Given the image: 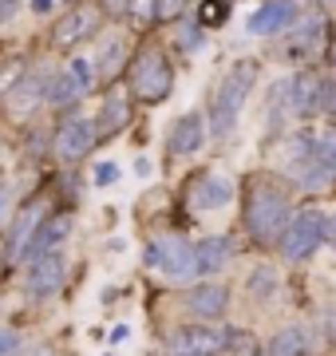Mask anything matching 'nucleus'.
Returning a JSON list of instances; mask_svg holds the SVG:
<instances>
[{"label":"nucleus","instance_id":"obj_1","mask_svg":"<svg viewBox=\"0 0 336 356\" xmlns=\"http://www.w3.org/2000/svg\"><path fill=\"white\" fill-rule=\"evenodd\" d=\"M253 83H258V64L253 60H237V64L221 76L218 91H214V135H233L237 119H242V107L253 95Z\"/></svg>","mask_w":336,"mask_h":356},{"label":"nucleus","instance_id":"obj_2","mask_svg":"<svg viewBox=\"0 0 336 356\" xmlns=\"http://www.w3.org/2000/svg\"><path fill=\"white\" fill-rule=\"evenodd\" d=\"M289 194L277 191L273 182H258L246 198V229L258 242H281L285 226H289Z\"/></svg>","mask_w":336,"mask_h":356},{"label":"nucleus","instance_id":"obj_3","mask_svg":"<svg viewBox=\"0 0 336 356\" xmlns=\"http://www.w3.org/2000/svg\"><path fill=\"white\" fill-rule=\"evenodd\" d=\"M174 88V67L158 48L139 51V60L131 64V91L139 95L142 103H162Z\"/></svg>","mask_w":336,"mask_h":356},{"label":"nucleus","instance_id":"obj_4","mask_svg":"<svg viewBox=\"0 0 336 356\" xmlns=\"http://www.w3.org/2000/svg\"><path fill=\"white\" fill-rule=\"evenodd\" d=\"M321 242H328V218L321 210H301L289 218V226L281 234V254L289 261H305L321 250Z\"/></svg>","mask_w":336,"mask_h":356},{"label":"nucleus","instance_id":"obj_5","mask_svg":"<svg viewBox=\"0 0 336 356\" xmlns=\"http://www.w3.org/2000/svg\"><path fill=\"white\" fill-rule=\"evenodd\" d=\"M146 261L167 281H190L194 277V245L178 234H162L146 245Z\"/></svg>","mask_w":336,"mask_h":356},{"label":"nucleus","instance_id":"obj_6","mask_svg":"<svg viewBox=\"0 0 336 356\" xmlns=\"http://www.w3.org/2000/svg\"><path fill=\"white\" fill-rule=\"evenodd\" d=\"M285 170H289V178H293L297 186H305V191H321V186L333 182V175H328L321 166V159H317L312 135H293V139H289V147H285Z\"/></svg>","mask_w":336,"mask_h":356},{"label":"nucleus","instance_id":"obj_7","mask_svg":"<svg viewBox=\"0 0 336 356\" xmlns=\"http://www.w3.org/2000/svg\"><path fill=\"white\" fill-rule=\"evenodd\" d=\"M328 88H333V79H321L317 72H301V76L285 79L281 95L289 103V111L309 119L317 111H328Z\"/></svg>","mask_w":336,"mask_h":356},{"label":"nucleus","instance_id":"obj_8","mask_svg":"<svg viewBox=\"0 0 336 356\" xmlns=\"http://www.w3.org/2000/svg\"><path fill=\"white\" fill-rule=\"evenodd\" d=\"M328 44V20L324 16H301L289 24V40H285V56H293V60H305V56H317L324 51Z\"/></svg>","mask_w":336,"mask_h":356},{"label":"nucleus","instance_id":"obj_9","mask_svg":"<svg viewBox=\"0 0 336 356\" xmlns=\"http://www.w3.org/2000/svg\"><path fill=\"white\" fill-rule=\"evenodd\" d=\"M67 277V261L64 254L56 250V254H44V257H32V266H28V277H24V289L32 297H52Z\"/></svg>","mask_w":336,"mask_h":356},{"label":"nucleus","instance_id":"obj_10","mask_svg":"<svg viewBox=\"0 0 336 356\" xmlns=\"http://www.w3.org/2000/svg\"><path fill=\"white\" fill-rule=\"evenodd\" d=\"M52 147L64 163H79V159H87L91 147H95V127H91L87 119H64L60 131H56Z\"/></svg>","mask_w":336,"mask_h":356},{"label":"nucleus","instance_id":"obj_11","mask_svg":"<svg viewBox=\"0 0 336 356\" xmlns=\"http://www.w3.org/2000/svg\"><path fill=\"white\" fill-rule=\"evenodd\" d=\"M226 353V332L202 329V325H186L170 337V356H221Z\"/></svg>","mask_w":336,"mask_h":356},{"label":"nucleus","instance_id":"obj_12","mask_svg":"<svg viewBox=\"0 0 336 356\" xmlns=\"http://www.w3.org/2000/svg\"><path fill=\"white\" fill-rule=\"evenodd\" d=\"M226 309H230V289L218 281H202L186 293V313L198 321H218L226 317Z\"/></svg>","mask_w":336,"mask_h":356},{"label":"nucleus","instance_id":"obj_13","mask_svg":"<svg viewBox=\"0 0 336 356\" xmlns=\"http://www.w3.org/2000/svg\"><path fill=\"white\" fill-rule=\"evenodd\" d=\"M297 20V4L293 0H269V4H261L258 13L249 16V36H273V32H281Z\"/></svg>","mask_w":336,"mask_h":356},{"label":"nucleus","instance_id":"obj_14","mask_svg":"<svg viewBox=\"0 0 336 356\" xmlns=\"http://www.w3.org/2000/svg\"><path fill=\"white\" fill-rule=\"evenodd\" d=\"M95 28H99V8L79 4V8H72V13L56 24V44H60V48H76L79 40H87Z\"/></svg>","mask_w":336,"mask_h":356},{"label":"nucleus","instance_id":"obj_15","mask_svg":"<svg viewBox=\"0 0 336 356\" xmlns=\"http://www.w3.org/2000/svg\"><path fill=\"white\" fill-rule=\"evenodd\" d=\"M206 143V119L198 111L178 115V123L170 127V154H198Z\"/></svg>","mask_w":336,"mask_h":356},{"label":"nucleus","instance_id":"obj_16","mask_svg":"<svg viewBox=\"0 0 336 356\" xmlns=\"http://www.w3.org/2000/svg\"><path fill=\"white\" fill-rule=\"evenodd\" d=\"M67 234H72V218L67 214H56V218H44L36 226V238H32V257H44V254H56L60 245L67 242Z\"/></svg>","mask_w":336,"mask_h":356},{"label":"nucleus","instance_id":"obj_17","mask_svg":"<svg viewBox=\"0 0 336 356\" xmlns=\"http://www.w3.org/2000/svg\"><path fill=\"white\" fill-rule=\"evenodd\" d=\"M230 194H233V186L221 175H202L190 186V206L194 210H218V206L230 202Z\"/></svg>","mask_w":336,"mask_h":356},{"label":"nucleus","instance_id":"obj_18","mask_svg":"<svg viewBox=\"0 0 336 356\" xmlns=\"http://www.w3.org/2000/svg\"><path fill=\"white\" fill-rule=\"evenodd\" d=\"M40 210H44V206H36V202L20 210L12 234H8V245H4V257H8V261H16V257L24 254L28 245H32V238H36V226L44 222V218H40Z\"/></svg>","mask_w":336,"mask_h":356},{"label":"nucleus","instance_id":"obj_19","mask_svg":"<svg viewBox=\"0 0 336 356\" xmlns=\"http://www.w3.org/2000/svg\"><path fill=\"white\" fill-rule=\"evenodd\" d=\"M226 261H230V242H226V238H206V242L194 245V273L198 277L221 273Z\"/></svg>","mask_w":336,"mask_h":356},{"label":"nucleus","instance_id":"obj_20","mask_svg":"<svg viewBox=\"0 0 336 356\" xmlns=\"http://www.w3.org/2000/svg\"><path fill=\"white\" fill-rule=\"evenodd\" d=\"M40 99H48V83H44V76H24L12 91H8V107H12L20 119H24Z\"/></svg>","mask_w":336,"mask_h":356},{"label":"nucleus","instance_id":"obj_21","mask_svg":"<svg viewBox=\"0 0 336 356\" xmlns=\"http://www.w3.org/2000/svg\"><path fill=\"white\" fill-rule=\"evenodd\" d=\"M269 356H312V337L301 325L277 329V337L269 341Z\"/></svg>","mask_w":336,"mask_h":356},{"label":"nucleus","instance_id":"obj_22","mask_svg":"<svg viewBox=\"0 0 336 356\" xmlns=\"http://www.w3.org/2000/svg\"><path fill=\"white\" fill-rule=\"evenodd\" d=\"M312 147H317V159L328 175L336 178V127H321L312 135Z\"/></svg>","mask_w":336,"mask_h":356},{"label":"nucleus","instance_id":"obj_23","mask_svg":"<svg viewBox=\"0 0 336 356\" xmlns=\"http://www.w3.org/2000/svg\"><path fill=\"white\" fill-rule=\"evenodd\" d=\"M246 289L249 297H258V301H269L273 293H277V273H273L269 266H258L253 273L246 277Z\"/></svg>","mask_w":336,"mask_h":356},{"label":"nucleus","instance_id":"obj_24","mask_svg":"<svg viewBox=\"0 0 336 356\" xmlns=\"http://www.w3.org/2000/svg\"><path fill=\"white\" fill-rule=\"evenodd\" d=\"M72 99H79V88H76V79L67 76V72H60V76H52V83H48V103H56V107H67Z\"/></svg>","mask_w":336,"mask_h":356},{"label":"nucleus","instance_id":"obj_25","mask_svg":"<svg viewBox=\"0 0 336 356\" xmlns=\"http://www.w3.org/2000/svg\"><path fill=\"white\" fill-rule=\"evenodd\" d=\"M127 123V99L123 95H111V99L103 103V123H99V135H111V131H119Z\"/></svg>","mask_w":336,"mask_h":356},{"label":"nucleus","instance_id":"obj_26","mask_svg":"<svg viewBox=\"0 0 336 356\" xmlns=\"http://www.w3.org/2000/svg\"><path fill=\"white\" fill-rule=\"evenodd\" d=\"M226 16H230V0H202L198 4V24H226Z\"/></svg>","mask_w":336,"mask_h":356},{"label":"nucleus","instance_id":"obj_27","mask_svg":"<svg viewBox=\"0 0 336 356\" xmlns=\"http://www.w3.org/2000/svg\"><path fill=\"white\" fill-rule=\"evenodd\" d=\"M119 64H123V40H107L103 60L95 64V76H111V72H115Z\"/></svg>","mask_w":336,"mask_h":356},{"label":"nucleus","instance_id":"obj_28","mask_svg":"<svg viewBox=\"0 0 336 356\" xmlns=\"http://www.w3.org/2000/svg\"><path fill=\"white\" fill-rule=\"evenodd\" d=\"M67 76L76 79L79 91H87L91 83H95V72H91V64H87V60H79V56H76V60H67Z\"/></svg>","mask_w":336,"mask_h":356},{"label":"nucleus","instance_id":"obj_29","mask_svg":"<svg viewBox=\"0 0 336 356\" xmlns=\"http://www.w3.org/2000/svg\"><path fill=\"white\" fill-rule=\"evenodd\" d=\"M182 4H186V0H155V16L158 20H174V16L182 13Z\"/></svg>","mask_w":336,"mask_h":356},{"label":"nucleus","instance_id":"obj_30","mask_svg":"<svg viewBox=\"0 0 336 356\" xmlns=\"http://www.w3.org/2000/svg\"><path fill=\"white\" fill-rule=\"evenodd\" d=\"M115 178H119V166L115 163H99V166H95V182H99V186H111Z\"/></svg>","mask_w":336,"mask_h":356},{"label":"nucleus","instance_id":"obj_31","mask_svg":"<svg viewBox=\"0 0 336 356\" xmlns=\"http://www.w3.org/2000/svg\"><path fill=\"white\" fill-rule=\"evenodd\" d=\"M178 44H182V48H190V51H194V48H198V28L186 24V28L178 32Z\"/></svg>","mask_w":336,"mask_h":356},{"label":"nucleus","instance_id":"obj_32","mask_svg":"<svg viewBox=\"0 0 336 356\" xmlns=\"http://www.w3.org/2000/svg\"><path fill=\"white\" fill-rule=\"evenodd\" d=\"M16 8H20V0H0V24L16 20Z\"/></svg>","mask_w":336,"mask_h":356},{"label":"nucleus","instance_id":"obj_33","mask_svg":"<svg viewBox=\"0 0 336 356\" xmlns=\"http://www.w3.org/2000/svg\"><path fill=\"white\" fill-rule=\"evenodd\" d=\"M16 344H20V341H16V332H0V353H4V356L16 353Z\"/></svg>","mask_w":336,"mask_h":356},{"label":"nucleus","instance_id":"obj_34","mask_svg":"<svg viewBox=\"0 0 336 356\" xmlns=\"http://www.w3.org/2000/svg\"><path fill=\"white\" fill-rule=\"evenodd\" d=\"M8 202H12V194H8L4 182H0V222H4V214H8Z\"/></svg>","mask_w":336,"mask_h":356},{"label":"nucleus","instance_id":"obj_35","mask_svg":"<svg viewBox=\"0 0 336 356\" xmlns=\"http://www.w3.org/2000/svg\"><path fill=\"white\" fill-rule=\"evenodd\" d=\"M324 325H328V341L336 344V309H328V313H324Z\"/></svg>","mask_w":336,"mask_h":356},{"label":"nucleus","instance_id":"obj_36","mask_svg":"<svg viewBox=\"0 0 336 356\" xmlns=\"http://www.w3.org/2000/svg\"><path fill=\"white\" fill-rule=\"evenodd\" d=\"M32 8H36V13H48V8H52V0H32Z\"/></svg>","mask_w":336,"mask_h":356},{"label":"nucleus","instance_id":"obj_37","mask_svg":"<svg viewBox=\"0 0 336 356\" xmlns=\"http://www.w3.org/2000/svg\"><path fill=\"white\" fill-rule=\"evenodd\" d=\"M328 242H333V245H336V214H333V218H328Z\"/></svg>","mask_w":336,"mask_h":356},{"label":"nucleus","instance_id":"obj_38","mask_svg":"<svg viewBox=\"0 0 336 356\" xmlns=\"http://www.w3.org/2000/svg\"><path fill=\"white\" fill-rule=\"evenodd\" d=\"M107 4H111V8H123V0H107Z\"/></svg>","mask_w":336,"mask_h":356}]
</instances>
